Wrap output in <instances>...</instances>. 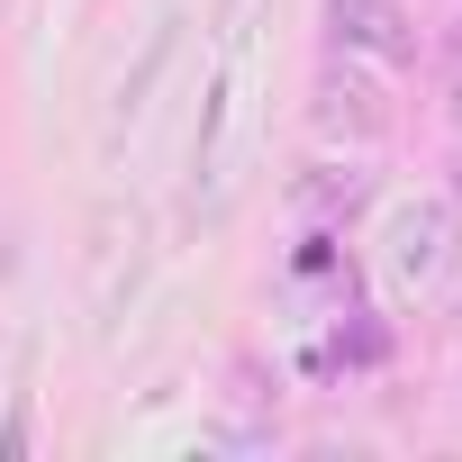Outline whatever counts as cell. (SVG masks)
Listing matches in <instances>:
<instances>
[{
    "label": "cell",
    "instance_id": "obj_1",
    "mask_svg": "<svg viewBox=\"0 0 462 462\" xmlns=\"http://www.w3.org/2000/svg\"><path fill=\"white\" fill-rule=\"evenodd\" d=\"M254 91H263V0H226L217 10V73L199 100V136H190V208L217 217L236 199L245 145H254Z\"/></svg>",
    "mask_w": 462,
    "mask_h": 462
},
{
    "label": "cell",
    "instance_id": "obj_2",
    "mask_svg": "<svg viewBox=\"0 0 462 462\" xmlns=\"http://www.w3.org/2000/svg\"><path fill=\"white\" fill-rule=\"evenodd\" d=\"M462 263V217L453 199H399L390 226H381V282L399 300H435Z\"/></svg>",
    "mask_w": 462,
    "mask_h": 462
},
{
    "label": "cell",
    "instance_id": "obj_3",
    "mask_svg": "<svg viewBox=\"0 0 462 462\" xmlns=\"http://www.w3.org/2000/svg\"><path fill=\"white\" fill-rule=\"evenodd\" d=\"M327 55L372 64V73H408L417 64V28L399 0H327Z\"/></svg>",
    "mask_w": 462,
    "mask_h": 462
},
{
    "label": "cell",
    "instance_id": "obj_6",
    "mask_svg": "<svg viewBox=\"0 0 462 462\" xmlns=\"http://www.w3.org/2000/svg\"><path fill=\"white\" fill-rule=\"evenodd\" d=\"M381 354H390V336H381V327H372V318H363V327H345V336H336V363H381Z\"/></svg>",
    "mask_w": 462,
    "mask_h": 462
},
{
    "label": "cell",
    "instance_id": "obj_7",
    "mask_svg": "<svg viewBox=\"0 0 462 462\" xmlns=\"http://www.w3.org/2000/svg\"><path fill=\"white\" fill-rule=\"evenodd\" d=\"M444 91H453V136H462V19H453V37H444Z\"/></svg>",
    "mask_w": 462,
    "mask_h": 462
},
{
    "label": "cell",
    "instance_id": "obj_4",
    "mask_svg": "<svg viewBox=\"0 0 462 462\" xmlns=\"http://www.w3.org/2000/svg\"><path fill=\"white\" fill-rule=\"evenodd\" d=\"M381 82H390V73L327 55V73H318V100H309V127H318V136H354V145H372V136L390 127V91H381Z\"/></svg>",
    "mask_w": 462,
    "mask_h": 462
},
{
    "label": "cell",
    "instance_id": "obj_8",
    "mask_svg": "<svg viewBox=\"0 0 462 462\" xmlns=\"http://www.w3.org/2000/svg\"><path fill=\"white\" fill-rule=\"evenodd\" d=\"M453 217H462V163H453Z\"/></svg>",
    "mask_w": 462,
    "mask_h": 462
},
{
    "label": "cell",
    "instance_id": "obj_5",
    "mask_svg": "<svg viewBox=\"0 0 462 462\" xmlns=\"http://www.w3.org/2000/svg\"><path fill=\"white\" fill-rule=\"evenodd\" d=\"M363 199H372V172H363V163H309V172L291 181L300 226H327V236H336V226H345Z\"/></svg>",
    "mask_w": 462,
    "mask_h": 462
}]
</instances>
